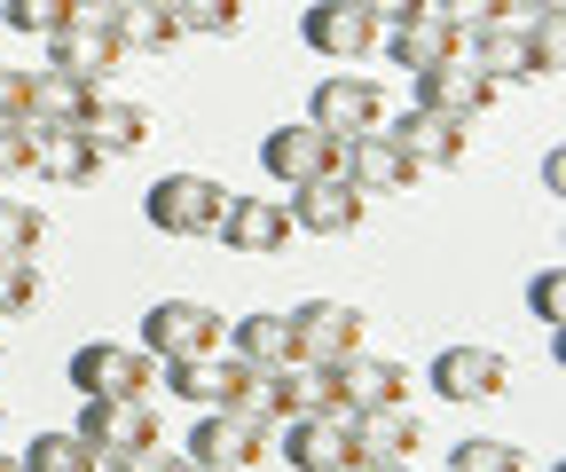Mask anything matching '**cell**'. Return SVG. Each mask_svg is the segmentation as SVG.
Masks as SVG:
<instances>
[{"mask_svg": "<svg viewBox=\"0 0 566 472\" xmlns=\"http://www.w3.org/2000/svg\"><path fill=\"white\" fill-rule=\"evenodd\" d=\"M166 378V363L150 347H118V339H87L80 355H71V386H80V401H150Z\"/></svg>", "mask_w": 566, "mask_h": 472, "instance_id": "1", "label": "cell"}, {"mask_svg": "<svg viewBox=\"0 0 566 472\" xmlns=\"http://www.w3.org/2000/svg\"><path fill=\"white\" fill-rule=\"evenodd\" d=\"M71 433H80L103 464H142L150 449H166V433H158V410H150V401H87Z\"/></svg>", "mask_w": 566, "mask_h": 472, "instance_id": "2", "label": "cell"}, {"mask_svg": "<svg viewBox=\"0 0 566 472\" xmlns=\"http://www.w3.org/2000/svg\"><path fill=\"white\" fill-rule=\"evenodd\" d=\"M221 206H229V189L212 174H166V181H150V197H142V221L158 237H212Z\"/></svg>", "mask_w": 566, "mask_h": 472, "instance_id": "3", "label": "cell"}, {"mask_svg": "<svg viewBox=\"0 0 566 472\" xmlns=\"http://www.w3.org/2000/svg\"><path fill=\"white\" fill-rule=\"evenodd\" d=\"M229 339V315L205 307V300H158L150 315H142V347H150L158 363H181V355H221Z\"/></svg>", "mask_w": 566, "mask_h": 472, "instance_id": "4", "label": "cell"}, {"mask_svg": "<svg viewBox=\"0 0 566 472\" xmlns=\"http://www.w3.org/2000/svg\"><path fill=\"white\" fill-rule=\"evenodd\" d=\"M283 315H292V355H307V363H346L370 339V315L354 300H300Z\"/></svg>", "mask_w": 566, "mask_h": 472, "instance_id": "5", "label": "cell"}, {"mask_svg": "<svg viewBox=\"0 0 566 472\" xmlns=\"http://www.w3.org/2000/svg\"><path fill=\"white\" fill-rule=\"evenodd\" d=\"M48 48V72H71V80H87V87H111L118 72H126V48H118V32H111V17H80V24H63V32H48L40 40Z\"/></svg>", "mask_w": 566, "mask_h": 472, "instance_id": "6", "label": "cell"}, {"mask_svg": "<svg viewBox=\"0 0 566 472\" xmlns=\"http://www.w3.org/2000/svg\"><path fill=\"white\" fill-rule=\"evenodd\" d=\"M300 40L331 63H370L386 48V24L370 9H354V0H315V9L300 17Z\"/></svg>", "mask_w": 566, "mask_h": 472, "instance_id": "7", "label": "cell"}, {"mask_svg": "<svg viewBox=\"0 0 566 472\" xmlns=\"http://www.w3.org/2000/svg\"><path fill=\"white\" fill-rule=\"evenodd\" d=\"M260 174H268V181H283V189L338 174V134H323L315 118H300V126H268V143H260Z\"/></svg>", "mask_w": 566, "mask_h": 472, "instance_id": "8", "label": "cell"}, {"mask_svg": "<svg viewBox=\"0 0 566 472\" xmlns=\"http://www.w3.org/2000/svg\"><path fill=\"white\" fill-rule=\"evenodd\" d=\"M346 441H354V457L363 464H417V449L433 441L424 433V418L409 410V401H386V410H346Z\"/></svg>", "mask_w": 566, "mask_h": 472, "instance_id": "9", "label": "cell"}, {"mask_svg": "<svg viewBox=\"0 0 566 472\" xmlns=\"http://www.w3.org/2000/svg\"><path fill=\"white\" fill-rule=\"evenodd\" d=\"M307 118L323 126V134H370V126H386L394 118V103H386V87L370 80V72H331L323 87H315V103H307Z\"/></svg>", "mask_w": 566, "mask_h": 472, "instance_id": "10", "label": "cell"}, {"mask_svg": "<svg viewBox=\"0 0 566 472\" xmlns=\"http://www.w3.org/2000/svg\"><path fill=\"white\" fill-rule=\"evenodd\" d=\"M338 181H354L363 197H401V189H417V166L386 126H370V134H346L338 143Z\"/></svg>", "mask_w": 566, "mask_h": 472, "instance_id": "11", "label": "cell"}, {"mask_svg": "<svg viewBox=\"0 0 566 472\" xmlns=\"http://www.w3.org/2000/svg\"><path fill=\"white\" fill-rule=\"evenodd\" d=\"M189 457L221 464V472H252V464L275 457V433L252 426V418H237V410H197V426H189Z\"/></svg>", "mask_w": 566, "mask_h": 472, "instance_id": "12", "label": "cell"}, {"mask_svg": "<svg viewBox=\"0 0 566 472\" xmlns=\"http://www.w3.org/2000/svg\"><path fill=\"white\" fill-rule=\"evenodd\" d=\"M386 134L409 150V166L417 174H457L464 166V150H472V126L464 118H441V111H401V118H386Z\"/></svg>", "mask_w": 566, "mask_h": 472, "instance_id": "13", "label": "cell"}, {"mask_svg": "<svg viewBox=\"0 0 566 472\" xmlns=\"http://www.w3.org/2000/svg\"><path fill=\"white\" fill-rule=\"evenodd\" d=\"M424 378H433L441 401H495V394H512V355L504 347H441Z\"/></svg>", "mask_w": 566, "mask_h": 472, "instance_id": "14", "label": "cell"}, {"mask_svg": "<svg viewBox=\"0 0 566 472\" xmlns=\"http://www.w3.org/2000/svg\"><path fill=\"white\" fill-rule=\"evenodd\" d=\"M495 80H480L464 55H449V63H424L417 72V111H441V118H464V126H480L488 111H495Z\"/></svg>", "mask_w": 566, "mask_h": 472, "instance_id": "15", "label": "cell"}, {"mask_svg": "<svg viewBox=\"0 0 566 472\" xmlns=\"http://www.w3.org/2000/svg\"><path fill=\"white\" fill-rule=\"evenodd\" d=\"M275 457H292V472H338L354 457L346 418L338 410H292V418H275Z\"/></svg>", "mask_w": 566, "mask_h": 472, "instance_id": "16", "label": "cell"}, {"mask_svg": "<svg viewBox=\"0 0 566 472\" xmlns=\"http://www.w3.org/2000/svg\"><path fill=\"white\" fill-rule=\"evenodd\" d=\"M283 213H292V229H307V237H354L370 221V197L354 181H338V174H323V181H300Z\"/></svg>", "mask_w": 566, "mask_h": 472, "instance_id": "17", "label": "cell"}, {"mask_svg": "<svg viewBox=\"0 0 566 472\" xmlns=\"http://www.w3.org/2000/svg\"><path fill=\"white\" fill-rule=\"evenodd\" d=\"M464 63L495 87H520L535 80V48H527V24L512 17H488V24H464Z\"/></svg>", "mask_w": 566, "mask_h": 472, "instance_id": "18", "label": "cell"}, {"mask_svg": "<svg viewBox=\"0 0 566 472\" xmlns=\"http://www.w3.org/2000/svg\"><path fill=\"white\" fill-rule=\"evenodd\" d=\"M212 237H221L229 252L268 260V252H283V244H292V213H283L275 197H229V206H221V221H212Z\"/></svg>", "mask_w": 566, "mask_h": 472, "instance_id": "19", "label": "cell"}, {"mask_svg": "<svg viewBox=\"0 0 566 472\" xmlns=\"http://www.w3.org/2000/svg\"><path fill=\"white\" fill-rule=\"evenodd\" d=\"M103 166H111V158L87 143L80 126H32V174H40V181H55V189H87Z\"/></svg>", "mask_w": 566, "mask_h": 472, "instance_id": "20", "label": "cell"}, {"mask_svg": "<svg viewBox=\"0 0 566 472\" xmlns=\"http://www.w3.org/2000/svg\"><path fill=\"white\" fill-rule=\"evenodd\" d=\"M150 126H158V111H150V103H134V95H103V103L80 118V134H87L103 158H134L142 143H150Z\"/></svg>", "mask_w": 566, "mask_h": 472, "instance_id": "21", "label": "cell"}, {"mask_svg": "<svg viewBox=\"0 0 566 472\" xmlns=\"http://www.w3.org/2000/svg\"><path fill=\"white\" fill-rule=\"evenodd\" d=\"M409 363H394V355H346L338 363V386H346V410H386V401H409Z\"/></svg>", "mask_w": 566, "mask_h": 472, "instance_id": "22", "label": "cell"}, {"mask_svg": "<svg viewBox=\"0 0 566 472\" xmlns=\"http://www.w3.org/2000/svg\"><path fill=\"white\" fill-rule=\"evenodd\" d=\"M386 55H394V63H409V72H424V63H449V55H464V32L417 9V17H401V24H386Z\"/></svg>", "mask_w": 566, "mask_h": 472, "instance_id": "23", "label": "cell"}, {"mask_svg": "<svg viewBox=\"0 0 566 472\" xmlns=\"http://www.w3.org/2000/svg\"><path fill=\"white\" fill-rule=\"evenodd\" d=\"M221 347L244 355V363H260V370H283V363H292V315H283V307H252V315L229 323Z\"/></svg>", "mask_w": 566, "mask_h": 472, "instance_id": "24", "label": "cell"}, {"mask_svg": "<svg viewBox=\"0 0 566 472\" xmlns=\"http://www.w3.org/2000/svg\"><path fill=\"white\" fill-rule=\"evenodd\" d=\"M111 32H118L126 55H166V48L181 40L174 0H118V9H111Z\"/></svg>", "mask_w": 566, "mask_h": 472, "instance_id": "25", "label": "cell"}, {"mask_svg": "<svg viewBox=\"0 0 566 472\" xmlns=\"http://www.w3.org/2000/svg\"><path fill=\"white\" fill-rule=\"evenodd\" d=\"M275 386H283V418H292V410H338V418H346L338 363H307V355H292V363L275 370Z\"/></svg>", "mask_w": 566, "mask_h": 472, "instance_id": "26", "label": "cell"}, {"mask_svg": "<svg viewBox=\"0 0 566 472\" xmlns=\"http://www.w3.org/2000/svg\"><path fill=\"white\" fill-rule=\"evenodd\" d=\"M111 87H87V80H71V72H48L40 63V80H32V126H80Z\"/></svg>", "mask_w": 566, "mask_h": 472, "instance_id": "27", "label": "cell"}, {"mask_svg": "<svg viewBox=\"0 0 566 472\" xmlns=\"http://www.w3.org/2000/svg\"><path fill=\"white\" fill-rule=\"evenodd\" d=\"M221 410H237V418H252V426L275 433V418H283V386H275V370L229 355V394H221Z\"/></svg>", "mask_w": 566, "mask_h": 472, "instance_id": "28", "label": "cell"}, {"mask_svg": "<svg viewBox=\"0 0 566 472\" xmlns=\"http://www.w3.org/2000/svg\"><path fill=\"white\" fill-rule=\"evenodd\" d=\"M158 386L181 394V401H197V410H221V394H229V355H181V363H166Z\"/></svg>", "mask_w": 566, "mask_h": 472, "instance_id": "29", "label": "cell"}, {"mask_svg": "<svg viewBox=\"0 0 566 472\" xmlns=\"http://www.w3.org/2000/svg\"><path fill=\"white\" fill-rule=\"evenodd\" d=\"M40 244H48V213L0 189V260H40Z\"/></svg>", "mask_w": 566, "mask_h": 472, "instance_id": "30", "label": "cell"}, {"mask_svg": "<svg viewBox=\"0 0 566 472\" xmlns=\"http://www.w3.org/2000/svg\"><path fill=\"white\" fill-rule=\"evenodd\" d=\"M181 40H237L244 32V0H174Z\"/></svg>", "mask_w": 566, "mask_h": 472, "instance_id": "31", "label": "cell"}, {"mask_svg": "<svg viewBox=\"0 0 566 472\" xmlns=\"http://www.w3.org/2000/svg\"><path fill=\"white\" fill-rule=\"evenodd\" d=\"M95 464H103V457L71 433V426H63V433H40V441L17 457V472H95Z\"/></svg>", "mask_w": 566, "mask_h": 472, "instance_id": "32", "label": "cell"}, {"mask_svg": "<svg viewBox=\"0 0 566 472\" xmlns=\"http://www.w3.org/2000/svg\"><path fill=\"white\" fill-rule=\"evenodd\" d=\"M71 17H80V0H0V24L24 32V40H48V32H63Z\"/></svg>", "mask_w": 566, "mask_h": 472, "instance_id": "33", "label": "cell"}, {"mask_svg": "<svg viewBox=\"0 0 566 472\" xmlns=\"http://www.w3.org/2000/svg\"><path fill=\"white\" fill-rule=\"evenodd\" d=\"M449 472H527V449H520V441H488V433H472V441L449 449Z\"/></svg>", "mask_w": 566, "mask_h": 472, "instance_id": "34", "label": "cell"}, {"mask_svg": "<svg viewBox=\"0 0 566 472\" xmlns=\"http://www.w3.org/2000/svg\"><path fill=\"white\" fill-rule=\"evenodd\" d=\"M40 300H48L40 260H0V315H40Z\"/></svg>", "mask_w": 566, "mask_h": 472, "instance_id": "35", "label": "cell"}, {"mask_svg": "<svg viewBox=\"0 0 566 472\" xmlns=\"http://www.w3.org/2000/svg\"><path fill=\"white\" fill-rule=\"evenodd\" d=\"M32 174V118H0V181Z\"/></svg>", "mask_w": 566, "mask_h": 472, "instance_id": "36", "label": "cell"}, {"mask_svg": "<svg viewBox=\"0 0 566 472\" xmlns=\"http://www.w3.org/2000/svg\"><path fill=\"white\" fill-rule=\"evenodd\" d=\"M527 307H535L543 331H558V315H566V268H543V276L527 284Z\"/></svg>", "mask_w": 566, "mask_h": 472, "instance_id": "37", "label": "cell"}, {"mask_svg": "<svg viewBox=\"0 0 566 472\" xmlns=\"http://www.w3.org/2000/svg\"><path fill=\"white\" fill-rule=\"evenodd\" d=\"M417 9H424V17H441V24H457V32H464V24H488V17H495V0H417Z\"/></svg>", "mask_w": 566, "mask_h": 472, "instance_id": "38", "label": "cell"}, {"mask_svg": "<svg viewBox=\"0 0 566 472\" xmlns=\"http://www.w3.org/2000/svg\"><path fill=\"white\" fill-rule=\"evenodd\" d=\"M0 118H32V72L0 63Z\"/></svg>", "mask_w": 566, "mask_h": 472, "instance_id": "39", "label": "cell"}, {"mask_svg": "<svg viewBox=\"0 0 566 472\" xmlns=\"http://www.w3.org/2000/svg\"><path fill=\"white\" fill-rule=\"evenodd\" d=\"M495 17H512V24H535V17H566V0H495Z\"/></svg>", "mask_w": 566, "mask_h": 472, "instance_id": "40", "label": "cell"}, {"mask_svg": "<svg viewBox=\"0 0 566 472\" xmlns=\"http://www.w3.org/2000/svg\"><path fill=\"white\" fill-rule=\"evenodd\" d=\"M134 472H221V464H205V457H189V449H181V457H166V449H150V457H142Z\"/></svg>", "mask_w": 566, "mask_h": 472, "instance_id": "41", "label": "cell"}, {"mask_svg": "<svg viewBox=\"0 0 566 472\" xmlns=\"http://www.w3.org/2000/svg\"><path fill=\"white\" fill-rule=\"evenodd\" d=\"M354 9H370L378 24H401V17H417V0H354Z\"/></svg>", "mask_w": 566, "mask_h": 472, "instance_id": "42", "label": "cell"}, {"mask_svg": "<svg viewBox=\"0 0 566 472\" xmlns=\"http://www.w3.org/2000/svg\"><path fill=\"white\" fill-rule=\"evenodd\" d=\"M543 189H551V197L566 189V150H551V158H543Z\"/></svg>", "mask_w": 566, "mask_h": 472, "instance_id": "43", "label": "cell"}, {"mask_svg": "<svg viewBox=\"0 0 566 472\" xmlns=\"http://www.w3.org/2000/svg\"><path fill=\"white\" fill-rule=\"evenodd\" d=\"M111 9H118V0H80V17H87V24H95V17H111ZM80 17H71V24H80Z\"/></svg>", "mask_w": 566, "mask_h": 472, "instance_id": "44", "label": "cell"}, {"mask_svg": "<svg viewBox=\"0 0 566 472\" xmlns=\"http://www.w3.org/2000/svg\"><path fill=\"white\" fill-rule=\"evenodd\" d=\"M338 472H394V464H363V457H346V464H338Z\"/></svg>", "mask_w": 566, "mask_h": 472, "instance_id": "45", "label": "cell"}, {"mask_svg": "<svg viewBox=\"0 0 566 472\" xmlns=\"http://www.w3.org/2000/svg\"><path fill=\"white\" fill-rule=\"evenodd\" d=\"M0 472H17V457H9V449H0Z\"/></svg>", "mask_w": 566, "mask_h": 472, "instance_id": "46", "label": "cell"}, {"mask_svg": "<svg viewBox=\"0 0 566 472\" xmlns=\"http://www.w3.org/2000/svg\"><path fill=\"white\" fill-rule=\"evenodd\" d=\"M95 472H134V464H95Z\"/></svg>", "mask_w": 566, "mask_h": 472, "instance_id": "47", "label": "cell"}, {"mask_svg": "<svg viewBox=\"0 0 566 472\" xmlns=\"http://www.w3.org/2000/svg\"><path fill=\"white\" fill-rule=\"evenodd\" d=\"M401 472H424V464H401Z\"/></svg>", "mask_w": 566, "mask_h": 472, "instance_id": "48", "label": "cell"}, {"mask_svg": "<svg viewBox=\"0 0 566 472\" xmlns=\"http://www.w3.org/2000/svg\"><path fill=\"white\" fill-rule=\"evenodd\" d=\"M0 363H9V347H0Z\"/></svg>", "mask_w": 566, "mask_h": 472, "instance_id": "49", "label": "cell"}, {"mask_svg": "<svg viewBox=\"0 0 566 472\" xmlns=\"http://www.w3.org/2000/svg\"><path fill=\"white\" fill-rule=\"evenodd\" d=\"M0 426H9V410H0Z\"/></svg>", "mask_w": 566, "mask_h": 472, "instance_id": "50", "label": "cell"}]
</instances>
